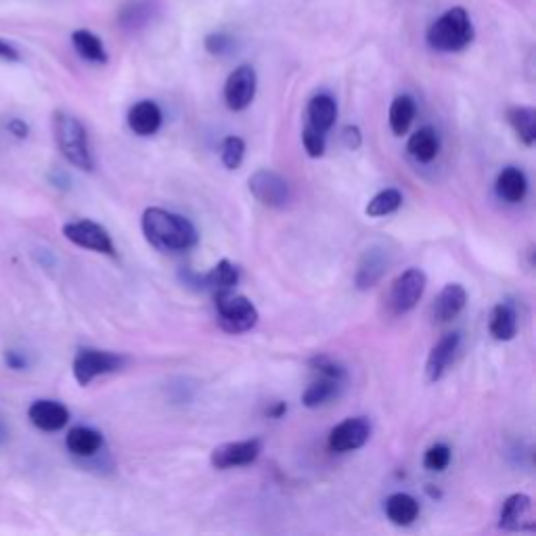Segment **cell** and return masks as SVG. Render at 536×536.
<instances>
[{
  "label": "cell",
  "mask_w": 536,
  "mask_h": 536,
  "mask_svg": "<svg viewBox=\"0 0 536 536\" xmlns=\"http://www.w3.org/2000/svg\"><path fill=\"white\" fill-rule=\"evenodd\" d=\"M28 417L42 432H59L70 421V411L57 400H36L28 409Z\"/></svg>",
  "instance_id": "5bb4252c"
},
{
  "label": "cell",
  "mask_w": 536,
  "mask_h": 536,
  "mask_svg": "<svg viewBox=\"0 0 536 536\" xmlns=\"http://www.w3.org/2000/svg\"><path fill=\"white\" fill-rule=\"evenodd\" d=\"M7 130L13 134V137L15 139H19V141H24V139H28V134H30V126L24 122V120H19V118H13V120H9V124H7Z\"/></svg>",
  "instance_id": "8d00e7d4"
},
{
  "label": "cell",
  "mask_w": 536,
  "mask_h": 536,
  "mask_svg": "<svg viewBox=\"0 0 536 536\" xmlns=\"http://www.w3.org/2000/svg\"><path fill=\"white\" fill-rule=\"evenodd\" d=\"M162 122V109L153 101H139L128 111V126L134 134H139V137H153V134L162 128Z\"/></svg>",
  "instance_id": "2e32d148"
},
{
  "label": "cell",
  "mask_w": 536,
  "mask_h": 536,
  "mask_svg": "<svg viewBox=\"0 0 536 536\" xmlns=\"http://www.w3.org/2000/svg\"><path fill=\"white\" fill-rule=\"evenodd\" d=\"M72 44H74V49L78 51V55L86 61H91V63H107V51L103 47V40L93 34L91 30H76L72 34Z\"/></svg>",
  "instance_id": "484cf974"
},
{
  "label": "cell",
  "mask_w": 536,
  "mask_h": 536,
  "mask_svg": "<svg viewBox=\"0 0 536 536\" xmlns=\"http://www.w3.org/2000/svg\"><path fill=\"white\" fill-rule=\"evenodd\" d=\"M465 304H467V292L461 283L444 285L434 304V319L438 323H449L461 315Z\"/></svg>",
  "instance_id": "e0dca14e"
},
{
  "label": "cell",
  "mask_w": 536,
  "mask_h": 536,
  "mask_svg": "<svg viewBox=\"0 0 536 536\" xmlns=\"http://www.w3.org/2000/svg\"><path fill=\"white\" fill-rule=\"evenodd\" d=\"M63 237L72 241L78 248L91 250L105 256H116V245L105 227L93 220H76L63 225Z\"/></svg>",
  "instance_id": "52a82bcc"
},
{
  "label": "cell",
  "mask_w": 536,
  "mask_h": 536,
  "mask_svg": "<svg viewBox=\"0 0 536 536\" xmlns=\"http://www.w3.org/2000/svg\"><path fill=\"white\" fill-rule=\"evenodd\" d=\"M415 101L409 95H400L390 105V128L396 137L407 134L415 120Z\"/></svg>",
  "instance_id": "83f0119b"
},
{
  "label": "cell",
  "mask_w": 536,
  "mask_h": 536,
  "mask_svg": "<svg viewBox=\"0 0 536 536\" xmlns=\"http://www.w3.org/2000/svg\"><path fill=\"white\" fill-rule=\"evenodd\" d=\"M0 59H7V61H19V51L13 47L11 42H7V40H0Z\"/></svg>",
  "instance_id": "f35d334b"
},
{
  "label": "cell",
  "mask_w": 536,
  "mask_h": 536,
  "mask_svg": "<svg viewBox=\"0 0 536 536\" xmlns=\"http://www.w3.org/2000/svg\"><path fill=\"white\" fill-rule=\"evenodd\" d=\"M459 344H461V333L453 331V333L442 335L428 356V363H426L428 382H438V379H442V375L446 373V369H449V365L455 359Z\"/></svg>",
  "instance_id": "9a60e30c"
},
{
  "label": "cell",
  "mask_w": 536,
  "mask_h": 536,
  "mask_svg": "<svg viewBox=\"0 0 536 536\" xmlns=\"http://www.w3.org/2000/svg\"><path fill=\"white\" fill-rule=\"evenodd\" d=\"M258 78L252 65H239L225 82V103L231 111L248 109L256 97Z\"/></svg>",
  "instance_id": "8fae6325"
},
{
  "label": "cell",
  "mask_w": 536,
  "mask_h": 536,
  "mask_svg": "<svg viewBox=\"0 0 536 536\" xmlns=\"http://www.w3.org/2000/svg\"><path fill=\"white\" fill-rule=\"evenodd\" d=\"M342 141L350 151H356L363 145V134L359 130V126H346L342 130Z\"/></svg>",
  "instance_id": "d590c367"
},
{
  "label": "cell",
  "mask_w": 536,
  "mask_h": 536,
  "mask_svg": "<svg viewBox=\"0 0 536 536\" xmlns=\"http://www.w3.org/2000/svg\"><path fill=\"white\" fill-rule=\"evenodd\" d=\"M122 367H124V356H120L116 352L80 348L76 354V359H74L72 371H74V377L80 386H88L91 382H95L97 377L116 373Z\"/></svg>",
  "instance_id": "8992f818"
},
{
  "label": "cell",
  "mask_w": 536,
  "mask_h": 536,
  "mask_svg": "<svg viewBox=\"0 0 536 536\" xmlns=\"http://www.w3.org/2000/svg\"><path fill=\"white\" fill-rule=\"evenodd\" d=\"M338 118V105L329 95H315L308 103V126L323 134L331 130Z\"/></svg>",
  "instance_id": "7402d4cb"
},
{
  "label": "cell",
  "mask_w": 536,
  "mask_h": 536,
  "mask_svg": "<svg viewBox=\"0 0 536 536\" xmlns=\"http://www.w3.org/2000/svg\"><path fill=\"white\" fill-rule=\"evenodd\" d=\"M488 331L499 342H511L518 333V315L509 304H497L490 312Z\"/></svg>",
  "instance_id": "44dd1931"
},
{
  "label": "cell",
  "mask_w": 536,
  "mask_h": 536,
  "mask_svg": "<svg viewBox=\"0 0 536 536\" xmlns=\"http://www.w3.org/2000/svg\"><path fill=\"white\" fill-rule=\"evenodd\" d=\"M53 132H55V143L67 162L82 172L95 170V158L91 151V143H88V132L76 116L65 114V111H57L53 116Z\"/></svg>",
  "instance_id": "7a4b0ae2"
},
{
  "label": "cell",
  "mask_w": 536,
  "mask_h": 536,
  "mask_svg": "<svg viewBox=\"0 0 536 536\" xmlns=\"http://www.w3.org/2000/svg\"><path fill=\"white\" fill-rule=\"evenodd\" d=\"M344 382H340V379H333V377H323L319 375L317 382H312L306 392L302 394V405L306 409H319L323 405H327L329 400H333L335 396L340 394V388H342Z\"/></svg>",
  "instance_id": "cb8c5ba5"
},
{
  "label": "cell",
  "mask_w": 536,
  "mask_h": 536,
  "mask_svg": "<svg viewBox=\"0 0 536 536\" xmlns=\"http://www.w3.org/2000/svg\"><path fill=\"white\" fill-rule=\"evenodd\" d=\"M451 459L453 453L449 446L434 444L426 451V455H423V465H426V469H430V472H444V469L451 465Z\"/></svg>",
  "instance_id": "1f68e13d"
},
{
  "label": "cell",
  "mask_w": 536,
  "mask_h": 536,
  "mask_svg": "<svg viewBox=\"0 0 536 536\" xmlns=\"http://www.w3.org/2000/svg\"><path fill=\"white\" fill-rule=\"evenodd\" d=\"M250 193L266 208H285L289 201V185L285 178L268 168H260L250 176Z\"/></svg>",
  "instance_id": "ba28073f"
},
{
  "label": "cell",
  "mask_w": 536,
  "mask_h": 536,
  "mask_svg": "<svg viewBox=\"0 0 536 536\" xmlns=\"http://www.w3.org/2000/svg\"><path fill=\"white\" fill-rule=\"evenodd\" d=\"M258 319V308L250 298L233 292L216 294V321L222 331L231 335L248 333L258 325Z\"/></svg>",
  "instance_id": "277c9868"
},
{
  "label": "cell",
  "mask_w": 536,
  "mask_h": 536,
  "mask_svg": "<svg viewBox=\"0 0 536 536\" xmlns=\"http://www.w3.org/2000/svg\"><path fill=\"white\" fill-rule=\"evenodd\" d=\"M260 453H262V442L258 438L227 442V444L216 446L210 455V463L216 469L245 467V465H252L260 457Z\"/></svg>",
  "instance_id": "30bf717a"
},
{
  "label": "cell",
  "mask_w": 536,
  "mask_h": 536,
  "mask_svg": "<svg viewBox=\"0 0 536 536\" xmlns=\"http://www.w3.org/2000/svg\"><path fill=\"white\" fill-rule=\"evenodd\" d=\"M245 158V141L241 137H227L220 145V160L227 170H237Z\"/></svg>",
  "instance_id": "4dcf8cb0"
},
{
  "label": "cell",
  "mask_w": 536,
  "mask_h": 536,
  "mask_svg": "<svg viewBox=\"0 0 536 536\" xmlns=\"http://www.w3.org/2000/svg\"><path fill=\"white\" fill-rule=\"evenodd\" d=\"M495 189L499 199H503L505 204H520L528 193V178L520 168L509 166L499 172Z\"/></svg>",
  "instance_id": "ac0fdd59"
},
{
  "label": "cell",
  "mask_w": 536,
  "mask_h": 536,
  "mask_svg": "<svg viewBox=\"0 0 536 536\" xmlns=\"http://www.w3.org/2000/svg\"><path fill=\"white\" fill-rule=\"evenodd\" d=\"M285 413H287V405H285V402H275V405L266 411V415H268V417H273V419H281Z\"/></svg>",
  "instance_id": "ab89813d"
},
{
  "label": "cell",
  "mask_w": 536,
  "mask_h": 536,
  "mask_svg": "<svg viewBox=\"0 0 536 536\" xmlns=\"http://www.w3.org/2000/svg\"><path fill=\"white\" fill-rule=\"evenodd\" d=\"M302 143L308 153V158H323L325 153V134L306 126L302 132Z\"/></svg>",
  "instance_id": "e575fe53"
},
{
  "label": "cell",
  "mask_w": 536,
  "mask_h": 536,
  "mask_svg": "<svg viewBox=\"0 0 536 536\" xmlns=\"http://www.w3.org/2000/svg\"><path fill=\"white\" fill-rule=\"evenodd\" d=\"M206 287L214 292H233V287L239 283V268L231 260H220L212 271L204 277Z\"/></svg>",
  "instance_id": "4316f807"
},
{
  "label": "cell",
  "mask_w": 536,
  "mask_h": 536,
  "mask_svg": "<svg viewBox=\"0 0 536 536\" xmlns=\"http://www.w3.org/2000/svg\"><path fill=\"white\" fill-rule=\"evenodd\" d=\"M499 526L509 532H520V530H532V499L528 495L516 493L505 499Z\"/></svg>",
  "instance_id": "4fadbf2b"
},
{
  "label": "cell",
  "mask_w": 536,
  "mask_h": 536,
  "mask_svg": "<svg viewBox=\"0 0 536 536\" xmlns=\"http://www.w3.org/2000/svg\"><path fill=\"white\" fill-rule=\"evenodd\" d=\"M507 122L511 128L516 130L518 139L526 145L532 147L536 143V111L532 107H509L507 109Z\"/></svg>",
  "instance_id": "d4e9b609"
},
{
  "label": "cell",
  "mask_w": 536,
  "mask_h": 536,
  "mask_svg": "<svg viewBox=\"0 0 536 536\" xmlns=\"http://www.w3.org/2000/svg\"><path fill=\"white\" fill-rule=\"evenodd\" d=\"M407 151L411 158L419 164H430L438 158L440 153V137L438 132L430 126L419 128L415 134H411V139L407 143Z\"/></svg>",
  "instance_id": "d6986e66"
},
{
  "label": "cell",
  "mask_w": 536,
  "mask_h": 536,
  "mask_svg": "<svg viewBox=\"0 0 536 536\" xmlns=\"http://www.w3.org/2000/svg\"><path fill=\"white\" fill-rule=\"evenodd\" d=\"M141 229L145 239L160 252H189L199 241L197 229L189 218L164 208H147L141 218Z\"/></svg>",
  "instance_id": "6da1fadb"
},
{
  "label": "cell",
  "mask_w": 536,
  "mask_h": 536,
  "mask_svg": "<svg viewBox=\"0 0 536 536\" xmlns=\"http://www.w3.org/2000/svg\"><path fill=\"white\" fill-rule=\"evenodd\" d=\"M388 266H390V252L386 248L367 250L359 262V271H356L354 277L356 289H359V292H367V289L375 287L386 275Z\"/></svg>",
  "instance_id": "7c38bea8"
},
{
  "label": "cell",
  "mask_w": 536,
  "mask_h": 536,
  "mask_svg": "<svg viewBox=\"0 0 536 536\" xmlns=\"http://www.w3.org/2000/svg\"><path fill=\"white\" fill-rule=\"evenodd\" d=\"M5 363H7V367L9 369H15V371H21V369H26V356L24 354H19V352H15V350H9L7 354H5Z\"/></svg>",
  "instance_id": "74e56055"
},
{
  "label": "cell",
  "mask_w": 536,
  "mask_h": 536,
  "mask_svg": "<svg viewBox=\"0 0 536 536\" xmlns=\"http://www.w3.org/2000/svg\"><path fill=\"white\" fill-rule=\"evenodd\" d=\"M204 47L214 57H227L235 49V40L225 32H212V34L206 36Z\"/></svg>",
  "instance_id": "d6a6232c"
},
{
  "label": "cell",
  "mask_w": 536,
  "mask_h": 536,
  "mask_svg": "<svg viewBox=\"0 0 536 536\" xmlns=\"http://www.w3.org/2000/svg\"><path fill=\"white\" fill-rule=\"evenodd\" d=\"M426 285H428V277L421 271V268H407L405 273H400L392 281L388 296H386V306L390 310V315L400 317L411 312L421 300L423 292H426Z\"/></svg>",
  "instance_id": "5b68a950"
},
{
  "label": "cell",
  "mask_w": 536,
  "mask_h": 536,
  "mask_svg": "<svg viewBox=\"0 0 536 536\" xmlns=\"http://www.w3.org/2000/svg\"><path fill=\"white\" fill-rule=\"evenodd\" d=\"M474 42L472 17L463 7L442 13L428 30V44L440 53H459Z\"/></svg>",
  "instance_id": "3957f363"
},
{
  "label": "cell",
  "mask_w": 536,
  "mask_h": 536,
  "mask_svg": "<svg viewBox=\"0 0 536 536\" xmlns=\"http://www.w3.org/2000/svg\"><path fill=\"white\" fill-rule=\"evenodd\" d=\"M310 369L323 375V377H333V379H340V382H344L346 379V371L342 365H338L335 361H331L329 356L321 354V356H315V359L310 361Z\"/></svg>",
  "instance_id": "836d02e7"
},
{
  "label": "cell",
  "mask_w": 536,
  "mask_h": 536,
  "mask_svg": "<svg viewBox=\"0 0 536 536\" xmlns=\"http://www.w3.org/2000/svg\"><path fill=\"white\" fill-rule=\"evenodd\" d=\"M371 438V423L367 417H348L329 432L331 453H352L359 451Z\"/></svg>",
  "instance_id": "9c48e42d"
},
{
  "label": "cell",
  "mask_w": 536,
  "mask_h": 536,
  "mask_svg": "<svg viewBox=\"0 0 536 536\" xmlns=\"http://www.w3.org/2000/svg\"><path fill=\"white\" fill-rule=\"evenodd\" d=\"M384 509L394 526H411L419 518V503L407 493H394L388 497Z\"/></svg>",
  "instance_id": "603a6c76"
},
{
  "label": "cell",
  "mask_w": 536,
  "mask_h": 536,
  "mask_svg": "<svg viewBox=\"0 0 536 536\" xmlns=\"http://www.w3.org/2000/svg\"><path fill=\"white\" fill-rule=\"evenodd\" d=\"M402 206V193L398 189H384L371 197L365 212L369 218H382L394 214Z\"/></svg>",
  "instance_id": "f1b7e54d"
},
{
  "label": "cell",
  "mask_w": 536,
  "mask_h": 536,
  "mask_svg": "<svg viewBox=\"0 0 536 536\" xmlns=\"http://www.w3.org/2000/svg\"><path fill=\"white\" fill-rule=\"evenodd\" d=\"M65 446H67V451L76 457H93L101 451L103 434L93 428L80 426V428L70 430V434H67L65 438Z\"/></svg>",
  "instance_id": "ffe728a7"
},
{
  "label": "cell",
  "mask_w": 536,
  "mask_h": 536,
  "mask_svg": "<svg viewBox=\"0 0 536 536\" xmlns=\"http://www.w3.org/2000/svg\"><path fill=\"white\" fill-rule=\"evenodd\" d=\"M149 17H151V5L147 3V0H132L130 5H126L120 11V24L128 30H134V28L145 26Z\"/></svg>",
  "instance_id": "f546056e"
}]
</instances>
